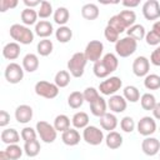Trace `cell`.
<instances>
[{
    "mask_svg": "<svg viewBox=\"0 0 160 160\" xmlns=\"http://www.w3.org/2000/svg\"><path fill=\"white\" fill-rule=\"evenodd\" d=\"M122 136L121 134H119L118 131H110L106 136H105V144L109 149L111 150H115V149H119L121 145H122Z\"/></svg>",
    "mask_w": 160,
    "mask_h": 160,
    "instance_id": "cell-24",
    "label": "cell"
},
{
    "mask_svg": "<svg viewBox=\"0 0 160 160\" xmlns=\"http://www.w3.org/2000/svg\"><path fill=\"white\" fill-rule=\"evenodd\" d=\"M18 0H0V11L5 12L10 9H14L18 6Z\"/></svg>",
    "mask_w": 160,
    "mask_h": 160,
    "instance_id": "cell-48",
    "label": "cell"
},
{
    "mask_svg": "<svg viewBox=\"0 0 160 160\" xmlns=\"http://www.w3.org/2000/svg\"><path fill=\"white\" fill-rule=\"evenodd\" d=\"M4 151H5V154L8 155V158L10 160H18V159L21 158V155L24 152V149H21L18 144H11V145H8Z\"/></svg>",
    "mask_w": 160,
    "mask_h": 160,
    "instance_id": "cell-40",
    "label": "cell"
},
{
    "mask_svg": "<svg viewBox=\"0 0 160 160\" xmlns=\"http://www.w3.org/2000/svg\"><path fill=\"white\" fill-rule=\"evenodd\" d=\"M120 16V19L122 20V22L125 24L126 29H129L130 26L135 25V21H136V14L132 11V10H122L118 14Z\"/></svg>",
    "mask_w": 160,
    "mask_h": 160,
    "instance_id": "cell-39",
    "label": "cell"
},
{
    "mask_svg": "<svg viewBox=\"0 0 160 160\" xmlns=\"http://www.w3.org/2000/svg\"><path fill=\"white\" fill-rule=\"evenodd\" d=\"M20 18H21V21L25 26H30V25H36L38 22V11H35L34 9H29V8H25L21 14H20Z\"/></svg>",
    "mask_w": 160,
    "mask_h": 160,
    "instance_id": "cell-25",
    "label": "cell"
},
{
    "mask_svg": "<svg viewBox=\"0 0 160 160\" xmlns=\"http://www.w3.org/2000/svg\"><path fill=\"white\" fill-rule=\"evenodd\" d=\"M135 121L131 116H124L121 120H120V128L124 132H132L135 130Z\"/></svg>",
    "mask_w": 160,
    "mask_h": 160,
    "instance_id": "cell-43",
    "label": "cell"
},
{
    "mask_svg": "<svg viewBox=\"0 0 160 160\" xmlns=\"http://www.w3.org/2000/svg\"><path fill=\"white\" fill-rule=\"evenodd\" d=\"M20 135H21V139L26 142V141L35 140V139H36L38 132H36V129H32L31 126H25V128L21 130Z\"/></svg>",
    "mask_w": 160,
    "mask_h": 160,
    "instance_id": "cell-45",
    "label": "cell"
},
{
    "mask_svg": "<svg viewBox=\"0 0 160 160\" xmlns=\"http://www.w3.org/2000/svg\"><path fill=\"white\" fill-rule=\"evenodd\" d=\"M99 14H100V10L96 4L88 2L81 8V16L86 20H95L99 18Z\"/></svg>",
    "mask_w": 160,
    "mask_h": 160,
    "instance_id": "cell-23",
    "label": "cell"
},
{
    "mask_svg": "<svg viewBox=\"0 0 160 160\" xmlns=\"http://www.w3.org/2000/svg\"><path fill=\"white\" fill-rule=\"evenodd\" d=\"M152 31H155L158 35H160V20L159 21H156V22H154V25H152V29H151Z\"/></svg>",
    "mask_w": 160,
    "mask_h": 160,
    "instance_id": "cell-54",
    "label": "cell"
},
{
    "mask_svg": "<svg viewBox=\"0 0 160 160\" xmlns=\"http://www.w3.org/2000/svg\"><path fill=\"white\" fill-rule=\"evenodd\" d=\"M32 115H34V111H32V108L30 105H26V104H22V105H19L15 110V119L19 124H28L31 121L32 119Z\"/></svg>",
    "mask_w": 160,
    "mask_h": 160,
    "instance_id": "cell-14",
    "label": "cell"
},
{
    "mask_svg": "<svg viewBox=\"0 0 160 160\" xmlns=\"http://www.w3.org/2000/svg\"><path fill=\"white\" fill-rule=\"evenodd\" d=\"M71 124L75 129H85L89 126V115L85 111H78L71 119Z\"/></svg>",
    "mask_w": 160,
    "mask_h": 160,
    "instance_id": "cell-26",
    "label": "cell"
},
{
    "mask_svg": "<svg viewBox=\"0 0 160 160\" xmlns=\"http://www.w3.org/2000/svg\"><path fill=\"white\" fill-rule=\"evenodd\" d=\"M142 15L146 20H156L160 18V4L156 0H148L142 5Z\"/></svg>",
    "mask_w": 160,
    "mask_h": 160,
    "instance_id": "cell-12",
    "label": "cell"
},
{
    "mask_svg": "<svg viewBox=\"0 0 160 160\" xmlns=\"http://www.w3.org/2000/svg\"><path fill=\"white\" fill-rule=\"evenodd\" d=\"M36 132L40 136V139L46 144L54 142L56 140V135H58V131L55 130L54 125H51L44 120H40L36 122Z\"/></svg>",
    "mask_w": 160,
    "mask_h": 160,
    "instance_id": "cell-5",
    "label": "cell"
},
{
    "mask_svg": "<svg viewBox=\"0 0 160 160\" xmlns=\"http://www.w3.org/2000/svg\"><path fill=\"white\" fill-rule=\"evenodd\" d=\"M136 49H138V41L130 36L121 38L115 44V52L120 58H128L132 55L136 51Z\"/></svg>",
    "mask_w": 160,
    "mask_h": 160,
    "instance_id": "cell-3",
    "label": "cell"
},
{
    "mask_svg": "<svg viewBox=\"0 0 160 160\" xmlns=\"http://www.w3.org/2000/svg\"><path fill=\"white\" fill-rule=\"evenodd\" d=\"M124 6H126V8H136V6H139V4H140V1L139 0H124L122 2H121Z\"/></svg>",
    "mask_w": 160,
    "mask_h": 160,
    "instance_id": "cell-52",
    "label": "cell"
},
{
    "mask_svg": "<svg viewBox=\"0 0 160 160\" xmlns=\"http://www.w3.org/2000/svg\"><path fill=\"white\" fill-rule=\"evenodd\" d=\"M150 70V60L146 56H138L132 61V72L138 78H145Z\"/></svg>",
    "mask_w": 160,
    "mask_h": 160,
    "instance_id": "cell-11",
    "label": "cell"
},
{
    "mask_svg": "<svg viewBox=\"0 0 160 160\" xmlns=\"http://www.w3.org/2000/svg\"><path fill=\"white\" fill-rule=\"evenodd\" d=\"M138 132L142 136H150L156 131V121L151 116H142L136 124Z\"/></svg>",
    "mask_w": 160,
    "mask_h": 160,
    "instance_id": "cell-10",
    "label": "cell"
},
{
    "mask_svg": "<svg viewBox=\"0 0 160 160\" xmlns=\"http://www.w3.org/2000/svg\"><path fill=\"white\" fill-rule=\"evenodd\" d=\"M122 96L125 98L126 101H130V102H136L140 100V91L136 86L134 85H128L124 88L122 90Z\"/></svg>",
    "mask_w": 160,
    "mask_h": 160,
    "instance_id": "cell-31",
    "label": "cell"
},
{
    "mask_svg": "<svg viewBox=\"0 0 160 160\" xmlns=\"http://www.w3.org/2000/svg\"><path fill=\"white\" fill-rule=\"evenodd\" d=\"M152 116H154V119L160 120V101H159V102H156L155 108L152 109Z\"/></svg>",
    "mask_w": 160,
    "mask_h": 160,
    "instance_id": "cell-53",
    "label": "cell"
},
{
    "mask_svg": "<svg viewBox=\"0 0 160 160\" xmlns=\"http://www.w3.org/2000/svg\"><path fill=\"white\" fill-rule=\"evenodd\" d=\"M88 59L84 52H75L68 61V71L74 78H81L85 71Z\"/></svg>",
    "mask_w": 160,
    "mask_h": 160,
    "instance_id": "cell-2",
    "label": "cell"
},
{
    "mask_svg": "<svg viewBox=\"0 0 160 160\" xmlns=\"http://www.w3.org/2000/svg\"><path fill=\"white\" fill-rule=\"evenodd\" d=\"M90 105V111L94 116L96 118H101L106 114V108H108V104L105 101V99L102 96H99L95 101H92Z\"/></svg>",
    "mask_w": 160,
    "mask_h": 160,
    "instance_id": "cell-18",
    "label": "cell"
},
{
    "mask_svg": "<svg viewBox=\"0 0 160 160\" xmlns=\"http://www.w3.org/2000/svg\"><path fill=\"white\" fill-rule=\"evenodd\" d=\"M41 150V146H40V142L39 140H31V141H26L25 145H24V152L29 156V158H35L36 155H39Z\"/></svg>",
    "mask_w": 160,
    "mask_h": 160,
    "instance_id": "cell-35",
    "label": "cell"
},
{
    "mask_svg": "<svg viewBox=\"0 0 160 160\" xmlns=\"http://www.w3.org/2000/svg\"><path fill=\"white\" fill-rule=\"evenodd\" d=\"M55 38L59 42H62V44H66L71 40L72 38V30L69 28V26H59L56 30H55Z\"/></svg>",
    "mask_w": 160,
    "mask_h": 160,
    "instance_id": "cell-28",
    "label": "cell"
},
{
    "mask_svg": "<svg viewBox=\"0 0 160 160\" xmlns=\"http://www.w3.org/2000/svg\"><path fill=\"white\" fill-rule=\"evenodd\" d=\"M20 138H21V135H20L15 129H12V128H10V129H4V130L1 131V134H0L1 141H2L4 144H6V145L18 144V142L20 141Z\"/></svg>",
    "mask_w": 160,
    "mask_h": 160,
    "instance_id": "cell-20",
    "label": "cell"
},
{
    "mask_svg": "<svg viewBox=\"0 0 160 160\" xmlns=\"http://www.w3.org/2000/svg\"><path fill=\"white\" fill-rule=\"evenodd\" d=\"M21 66L28 72H34L35 70H38V68H39V58H38V55L32 54V52L26 54L22 58V65Z\"/></svg>",
    "mask_w": 160,
    "mask_h": 160,
    "instance_id": "cell-22",
    "label": "cell"
},
{
    "mask_svg": "<svg viewBox=\"0 0 160 160\" xmlns=\"http://www.w3.org/2000/svg\"><path fill=\"white\" fill-rule=\"evenodd\" d=\"M20 55V45L15 41L8 42L2 48V56L8 60H16Z\"/></svg>",
    "mask_w": 160,
    "mask_h": 160,
    "instance_id": "cell-21",
    "label": "cell"
},
{
    "mask_svg": "<svg viewBox=\"0 0 160 160\" xmlns=\"http://www.w3.org/2000/svg\"><path fill=\"white\" fill-rule=\"evenodd\" d=\"M35 94L45 98V99H55L59 95V88L55 85V82H49L45 80H40L34 86Z\"/></svg>",
    "mask_w": 160,
    "mask_h": 160,
    "instance_id": "cell-4",
    "label": "cell"
},
{
    "mask_svg": "<svg viewBox=\"0 0 160 160\" xmlns=\"http://www.w3.org/2000/svg\"><path fill=\"white\" fill-rule=\"evenodd\" d=\"M54 128L56 131L64 132L68 129H70V119L65 114H60L54 119Z\"/></svg>",
    "mask_w": 160,
    "mask_h": 160,
    "instance_id": "cell-32",
    "label": "cell"
},
{
    "mask_svg": "<svg viewBox=\"0 0 160 160\" xmlns=\"http://www.w3.org/2000/svg\"><path fill=\"white\" fill-rule=\"evenodd\" d=\"M100 126L102 130H108L109 132L110 131H114L118 126V118L115 116V114L112 112H106L104 116L100 118Z\"/></svg>",
    "mask_w": 160,
    "mask_h": 160,
    "instance_id": "cell-19",
    "label": "cell"
},
{
    "mask_svg": "<svg viewBox=\"0 0 160 160\" xmlns=\"http://www.w3.org/2000/svg\"><path fill=\"white\" fill-rule=\"evenodd\" d=\"M101 61H102V64L106 66V69L109 70L110 74L114 72V71L118 69V66H119L118 56H116L115 54H112V52H108V54H105V55L101 58Z\"/></svg>",
    "mask_w": 160,
    "mask_h": 160,
    "instance_id": "cell-30",
    "label": "cell"
},
{
    "mask_svg": "<svg viewBox=\"0 0 160 160\" xmlns=\"http://www.w3.org/2000/svg\"><path fill=\"white\" fill-rule=\"evenodd\" d=\"M144 86L148 90L160 89V76L156 75V74H148L144 79Z\"/></svg>",
    "mask_w": 160,
    "mask_h": 160,
    "instance_id": "cell-38",
    "label": "cell"
},
{
    "mask_svg": "<svg viewBox=\"0 0 160 160\" xmlns=\"http://www.w3.org/2000/svg\"><path fill=\"white\" fill-rule=\"evenodd\" d=\"M159 131H160V126H159Z\"/></svg>",
    "mask_w": 160,
    "mask_h": 160,
    "instance_id": "cell-56",
    "label": "cell"
},
{
    "mask_svg": "<svg viewBox=\"0 0 160 160\" xmlns=\"http://www.w3.org/2000/svg\"><path fill=\"white\" fill-rule=\"evenodd\" d=\"M0 160H10L9 158H8V155L5 154V151L2 150V151H0Z\"/></svg>",
    "mask_w": 160,
    "mask_h": 160,
    "instance_id": "cell-55",
    "label": "cell"
},
{
    "mask_svg": "<svg viewBox=\"0 0 160 160\" xmlns=\"http://www.w3.org/2000/svg\"><path fill=\"white\" fill-rule=\"evenodd\" d=\"M52 14V5L51 2L46 1V0H42L41 4H40V8L38 10V15L40 19H48L50 18V15Z\"/></svg>",
    "mask_w": 160,
    "mask_h": 160,
    "instance_id": "cell-42",
    "label": "cell"
},
{
    "mask_svg": "<svg viewBox=\"0 0 160 160\" xmlns=\"http://www.w3.org/2000/svg\"><path fill=\"white\" fill-rule=\"evenodd\" d=\"M126 34H128V36H130V38H132L134 40L139 41V40L145 39L146 30H145V28H144L141 24H135V25L130 26V28L126 30Z\"/></svg>",
    "mask_w": 160,
    "mask_h": 160,
    "instance_id": "cell-29",
    "label": "cell"
},
{
    "mask_svg": "<svg viewBox=\"0 0 160 160\" xmlns=\"http://www.w3.org/2000/svg\"><path fill=\"white\" fill-rule=\"evenodd\" d=\"M141 150L148 156H155L160 151V140L152 136H146L141 142Z\"/></svg>",
    "mask_w": 160,
    "mask_h": 160,
    "instance_id": "cell-13",
    "label": "cell"
},
{
    "mask_svg": "<svg viewBox=\"0 0 160 160\" xmlns=\"http://www.w3.org/2000/svg\"><path fill=\"white\" fill-rule=\"evenodd\" d=\"M108 25L109 26H111L112 29H115L119 34H121V32H124V31H126L128 29H126V26H125V24L122 22V20L120 19V16L116 14V15H114V16H111L110 19H109V21H108Z\"/></svg>",
    "mask_w": 160,
    "mask_h": 160,
    "instance_id": "cell-41",
    "label": "cell"
},
{
    "mask_svg": "<svg viewBox=\"0 0 160 160\" xmlns=\"http://www.w3.org/2000/svg\"><path fill=\"white\" fill-rule=\"evenodd\" d=\"M52 49H54V44L50 39H42L38 42L36 45V50H38V54L40 56H48L52 52Z\"/></svg>",
    "mask_w": 160,
    "mask_h": 160,
    "instance_id": "cell-33",
    "label": "cell"
},
{
    "mask_svg": "<svg viewBox=\"0 0 160 160\" xmlns=\"http://www.w3.org/2000/svg\"><path fill=\"white\" fill-rule=\"evenodd\" d=\"M40 4H41V1L40 0H24V5L26 6V8H29V9H34L35 6H40Z\"/></svg>",
    "mask_w": 160,
    "mask_h": 160,
    "instance_id": "cell-51",
    "label": "cell"
},
{
    "mask_svg": "<svg viewBox=\"0 0 160 160\" xmlns=\"http://www.w3.org/2000/svg\"><path fill=\"white\" fill-rule=\"evenodd\" d=\"M145 41L150 46H159L160 45V35H158L155 31L150 30L145 35Z\"/></svg>",
    "mask_w": 160,
    "mask_h": 160,
    "instance_id": "cell-47",
    "label": "cell"
},
{
    "mask_svg": "<svg viewBox=\"0 0 160 160\" xmlns=\"http://www.w3.org/2000/svg\"><path fill=\"white\" fill-rule=\"evenodd\" d=\"M10 36L15 42L22 44V45H29L34 41L35 32L30 30L29 26H25L24 24H12L10 26Z\"/></svg>",
    "mask_w": 160,
    "mask_h": 160,
    "instance_id": "cell-1",
    "label": "cell"
},
{
    "mask_svg": "<svg viewBox=\"0 0 160 160\" xmlns=\"http://www.w3.org/2000/svg\"><path fill=\"white\" fill-rule=\"evenodd\" d=\"M82 139L86 144L96 146V145H100L105 140V136L101 129L94 125H89L82 130Z\"/></svg>",
    "mask_w": 160,
    "mask_h": 160,
    "instance_id": "cell-6",
    "label": "cell"
},
{
    "mask_svg": "<svg viewBox=\"0 0 160 160\" xmlns=\"http://www.w3.org/2000/svg\"><path fill=\"white\" fill-rule=\"evenodd\" d=\"M82 95H84L85 101H88L89 104H91L92 101H95V100L100 96V95H99V90H96V89H95V88H92V86L86 88V89L84 90Z\"/></svg>",
    "mask_w": 160,
    "mask_h": 160,
    "instance_id": "cell-44",
    "label": "cell"
},
{
    "mask_svg": "<svg viewBox=\"0 0 160 160\" xmlns=\"http://www.w3.org/2000/svg\"><path fill=\"white\" fill-rule=\"evenodd\" d=\"M84 101H85L84 95L80 91H72L68 96V105L71 109H79V108H81L82 104H84Z\"/></svg>",
    "mask_w": 160,
    "mask_h": 160,
    "instance_id": "cell-34",
    "label": "cell"
},
{
    "mask_svg": "<svg viewBox=\"0 0 160 160\" xmlns=\"http://www.w3.org/2000/svg\"><path fill=\"white\" fill-rule=\"evenodd\" d=\"M24 68L20 66L18 62H10L5 68V79L10 84H18L24 79Z\"/></svg>",
    "mask_w": 160,
    "mask_h": 160,
    "instance_id": "cell-9",
    "label": "cell"
},
{
    "mask_svg": "<svg viewBox=\"0 0 160 160\" xmlns=\"http://www.w3.org/2000/svg\"><path fill=\"white\" fill-rule=\"evenodd\" d=\"M9 122H10V114L6 110H1L0 111V126L5 128Z\"/></svg>",
    "mask_w": 160,
    "mask_h": 160,
    "instance_id": "cell-50",
    "label": "cell"
},
{
    "mask_svg": "<svg viewBox=\"0 0 160 160\" xmlns=\"http://www.w3.org/2000/svg\"><path fill=\"white\" fill-rule=\"evenodd\" d=\"M54 82L55 85L60 89V88H66L70 84V72L68 70H60L55 74L54 78Z\"/></svg>",
    "mask_w": 160,
    "mask_h": 160,
    "instance_id": "cell-36",
    "label": "cell"
},
{
    "mask_svg": "<svg viewBox=\"0 0 160 160\" xmlns=\"http://www.w3.org/2000/svg\"><path fill=\"white\" fill-rule=\"evenodd\" d=\"M121 86H122V80L119 76H110L99 84V91L102 95L112 96L121 89Z\"/></svg>",
    "mask_w": 160,
    "mask_h": 160,
    "instance_id": "cell-7",
    "label": "cell"
},
{
    "mask_svg": "<svg viewBox=\"0 0 160 160\" xmlns=\"http://www.w3.org/2000/svg\"><path fill=\"white\" fill-rule=\"evenodd\" d=\"M156 99H155V96L152 95V94H150V92H145V94H142L141 95V98H140V105H141V108L144 109V110H146V111H152V109L155 108V105H156Z\"/></svg>",
    "mask_w": 160,
    "mask_h": 160,
    "instance_id": "cell-37",
    "label": "cell"
},
{
    "mask_svg": "<svg viewBox=\"0 0 160 160\" xmlns=\"http://www.w3.org/2000/svg\"><path fill=\"white\" fill-rule=\"evenodd\" d=\"M54 21L59 25V26H65L66 22L69 21L70 19V12L64 6H59L55 11H54Z\"/></svg>",
    "mask_w": 160,
    "mask_h": 160,
    "instance_id": "cell-27",
    "label": "cell"
},
{
    "mask_svg": "<svg viewBox=\"0 0 160 160\" xmlns=\"http://www.w3.org/2000/svg\"><path fill=\"white\" fill-rule=\"evenodd\" d=\"M150 62L155 66H160V45L155 48V50L150 55Z\"/></svg>",
    "mask_w": 160,
    "mask_h": 160,
    "instance_id": "cell-49",
    "label": "cell"
},
{
    "mask_svg": "<svg viewBox=\"0 0 160 160\" xmlns=\"http://www.w3.org/2000/svg\"><path fill=\"white\" fill-rule=\"evenodd\" d=\"M102 52H104V44L100 40L89 41L85 46V50H84V54H85L88 61H91L94 64L101 59Z\"/></svg>",
    "mask_w": 160,
    "mask_h": 160,
    "instance_id": "cell-8",
    "label": "cell"
},
{
    "mask_svg": "<svg viewBox=\"0 0 160 160\" xmlns=\"http://www.w3.org/2000/svg\"><path fill=\"white\" fill-rule=\"evenodd\" d=\"M61 140L68 146H75L80 142V134L75 128H70L66 131L61 132Z\"/></svg>",
    "mask_w": 160,
    "mask_h": 160,
    "instance_id": "cell-17",
    "label": "cell"
},
{
    "mask_svg": "<svg viewBox=\"0 0 160 160\" xmlns=\"http://www.w3.org/2000/svg\"><path fill=\"white\" fill-rule=\"evenodd\" d=\"M119 32L115 30V29H112L111 26H109V25H106V28L104 29V36H105V39L109 41V42H114V44H116V41L119 40Z\"/></svg>",
    "mask_w": 160,
    "mask_h": 160,
    "instance_id": "cell-46",
    "label": "cell"
},
{
    "mask_svg": "<svg viewBox=\"0 0 160 160\" xmlns=\"http://www.w3.org/2000/svg\"><path fill=\"white\" fill-rule=\"evenodd\" d=\"M108 106H109L110 111H112L114 114H119V112H122V111L126 110L128 101L125 100L124 96L115 94V95L110 96V99L108 101Z\"/></svg>",
    "mask_w": 160,
    "mask_h": 160,
    "instance_id": "cell-15",
    "label": "cell"
},
{
    "mask_svg": "<svg viewBox=\"0 0 160 160\" xmlns=\"http://www.w3.org/2000/svg\"><path fill=\"white\" fill-rule=\"evenodd\" d=\"M34 32L39 36V38H42V39H48L49 36H51L54 34V28H52V24L46 21V20H40L36 22L35 25V29H34Z\"/></svg>",
    "mask_w": 160,
    "mask_h": 160,
    "instance_id": "cell-16",
    "label": "cell"
}]
</instances>
